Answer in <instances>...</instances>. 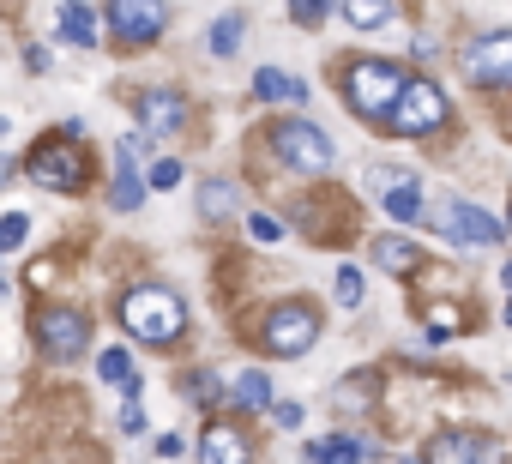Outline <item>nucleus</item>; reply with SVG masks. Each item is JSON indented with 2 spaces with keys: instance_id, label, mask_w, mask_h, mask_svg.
<instances>
[{
  "instance_id": "f257e3e1",
  "label": "nucleus",
  "mask_w": 512,
  "mask_h": 464,
  "mask_svg": "<svg viewBox=\"0 0 512 464\" xmlns=\"http://www.w3.org/2000/svg\"><path fill=\"white\" fill-rule=\"evenodd\" d=\"M115 320L127 326V338H139V344H151V350H169V344L187 338V302H181L175 290H163V284L127 290V296L115 302Z\"/></svg>"
},
{
  "instance_id": "f03ea898",
  "label": "nucleus",
  "mask_w": 512,
  "mask_h": 464,
  "mask_svg": "<svg viewBox=\"0 0 512 464\" xmlns=\"http://www.w3.org/2000/svg\"><path fill=\"white\" fill-rule=\"evenodd\" d=\"M338 91H344V103H350L362 121H386V109H392L398 91H404V67L386 61V55H356V61L338 73Z\"/></svg>"
},
{
  "instance_id": "7ed1b4c3",
  "label": "nucleus",
  "mask_w": 512,
  "mask_h": 464,
  "mask_svg": "<svg viewBox=\"0 0 512 464\" xmlns=\"http://www.w3.org/2000/svg\"><path fill=\"white\" fill-rule=\"evenodd\" d=\"M25 175L37 181V187H49V193H85V181H91V157L79 151V139H37L31 145V157H25Z\"/></svg>"
},
{
  "instance_id": "20e7f679",
  "label": "nucleus",
  "mask_w": 512,
  "mask_h": 464,
  "mask_svg": "<svg viewBox=\"0 0 512 464\" xmlns=\"http://www.w3.org/2000/svg\"><path fill=\"white\" fill-rule=\"evenodd\" d=\"M260 344H266V356H278V362L308 356V350L320 344V308H308V302H278V308L260 320Z\"/></svg>"
},
{
  "instance_id": "39448f33",
  "label": "nucleus",
  "mask_w": 512,
  "mask_h": 464,
  "mask_svg": "<svg viewBox=\"0 0 512 464\" xmlns=\"http://www.w3.org/2000/svg\"><path fill=\"white\" fill-rule=\"evenodd\" d=\"M440 121H446V91L434 79H404L398 103L386 109V133L392 139H428Z\"/></svg>"
},
{
  "instance_id": "423d86ee",
  "label": "nucleus",
  "mask_w": 512,
  "mask_h": 464,
  "mask_svg": "<svg viewBox=\"0 0 512 464\" xmlns=\"http://www.w3.org/2000/svg\"><path fill=\"white\" fill-rule=\"evenodd\" d=\"M103 31L121 49H145L169 31V0H103Z\"/></svg>"
},
{
  "instance_id": "0eeeda50",
  "label": "nucleus",
  "mask_w": 512,
  "mask_h": 464,
  "mask_svg": "<svg viewBox=\"0 0 512 464\" xmlns=\"http://www.w3.org/2000/svg\"><path fill=\"white\" fill-rule=\"evenodd\" d=\"M37 344H43V356H55V362H79V356L91 350V314L73 308V302L37 308Z\"/></svg>"
},
{
  "instance_id": "6e6552de",
  "label": "nucleus",
  "mask_w": 512,
  "mask_h": 464,
  "mask_svg": "<svg viewBox=\"0 0 512 464\" xmlns=\"http://www.w3.org/2000/svg\"><path fill=\"white\" fill-rule=\"evenodd\" d=\"M272 151H278V163L296 169V175H326V169H332V139H326L314 121H278V127H272Z\"/></svg>"
},
{
  "instance_id": "1a4fd4ad",
  "label": "nucleus",
  "mask_w": 512,
  "mask_h": 464,
  "mask_svg": "<svg viewBox=\"0 0 512 464\" xmlns=\"http://www.w3.org/2000/svg\"><path fill=\"white\" fill-rule=\"evenodd\" d=\"M464 73L482 91H512V31H488L464 49Z\"/></svg>"
},
{
  "instance_id": "9d476101",
  "label": "nucleus",
  "mask_w": 512,
  "mask_h": 464,
  "mask_svg": "<svg viewBox=\"0 0 512 464\" xmlns=\"http://www.w3.org/2000/svg\"><path fill=\"white\" fill-rule=\"evenodd\" d=\"M440 229H446V242H458V248H500V236H506V223H494L470 199H440Z\"/></svg>"
},
{
  "instance_id": "9b49d317",
  "label": "nucleus",
  "mask_w": 512,
  "mask_h": 464,
  "mask_svg": "<svg viewBox=\"0 0 512 464\" xmlns=\"http://www.w3.org/2000/svg\"><path fill=\"white\" fill-rule=\"evenodd\" d=\"M139 127H145V139H169V133H181V127H187V97L169 91V85L145 91V97H139Z\"/></svg>"
},
{
  "instance_id": "f8f14e48",
  "label": "nucleus",
  "mask_w": 512,
  "mask_h": 464,
  "mask_svg": "<svg viewBox=\"0 0 512 464\" xmlns=\"http://www.w3.org/2000/svg\"><path fill=\"white\" fill-rule=\"evenodd\" d=\"M139 151H145V139L139 133H127L121 145H115V211H139L145 205V181H139Z\"/></svg>"
},
{
  "instance_id": "ddd939ff",
  "label": "nucleus",
  "mask_w": 512,
  "mask_h": 464,
  "mask_svg": "<svg viewBox=\"0 0 512 464\" xmlns=\"http://www.w3.org/2000/svg\"><path fill=\"white\" fill-rule=\"evenodd\" d=\"M199 464H253V440L229 422H211L199 434Z\"/></svg>"
},
{
  "instance_id": "4468645a",
  "label": "nucleus",
  "mask_w": 512,
  "mask_h": 464,
  "mask_svg": "<svg viewBox=\"0 0 512 464\" xmlns=\"http://www.w3.org/2000/svg\"><path fill=\"white\" fill-rule=\"evenodd\" d=\"M61 37H67L73 49H97V37H103V19L85 7V0H61Z\"/></svg>"
},
{
  "instance_id": "2eb2a0df",
  "label": "nucleus",
  "mask_w": 512,
  "mask_h": 464,
  "mask_svg": "<svg viewBox=\"0 0 512 464\" xmlns=\"http://www.w3.org/2000/svg\"><path fill=\"white\" fill-rule=\"evenodd\" d=\"M223 404H235V410H272V380H266V368H241L235 380H229V398Z\"/></svg>"
},
{
  "instance_id": "dca6fc26",
  "label": "nucleus",
  "mask_w": 512,
  "mask_h": 464,
  "mask_svg": "<svg viewBox=\"0 0 512 464\" xmlns=\"http://www.w3.org/2000/svg\"><path fill=\"white\" fill-rule=\"evenodd\" d=\"M338 13L350 31H386L398 19V0H338Z\"/></svg>"
},
{
  "instance_id": "f3484780",
  "label": "nucleus",
  "mask_w": 512,
  "mask_h": 464,
  "mask_svg": "<svg viewBox=\"0 0 512 464\" xmlns=\"http://www.w3.org/2000/svg\"><path fill=\"white\" fill-rule=\"evenodd\" d=\"M374 266L392 272V278H410V272L422 266V248L404 242V236H380V242H374Z\"/></svg>"
},
{
  "instance_id": "a211bd4d",
  "label": "nucleus",
  "mask_w": 512,
  "mask_h": 464,
  "mask_svg": "<svg viewBox=\"0 0 512 464\" xmlns=\"http://www.w3.org/2000/svg\"><path fill=\"white\" fill-rule=\"evenodd\" d=\"M253 97H260V103H308V85L278 73V67H260V73H253Z\"/></svg>"
},
{
  "instance_id": "6ab92c4d",
  "label": "nucleus",
  "mask_w": 512,
  "mask_h": 464,
  "mask_svg": "<svg viewBox=\"0 0 512 464\" xmlns=\"http://www.w3.org/2000/svg\"><path fill=\"white\" fill-rule=\"evenodd\" d=\"M368 452H380V446H362V440H350V434H326V440L308 446V464H362Z\"/></svg>"
},
{
  "instance_id": "aec40b11",
  "label": "nucleus",
  "mask_w": 512,
  "mask_h": 464,
  "mask_svg": "<svg viewBox=\"0 0 512 464\" xmlns=\"http://www.w3.org/2000/svg\"><path fill=\"white\" fill-rule=\"evenodd\" d=\"M241 43H247V19H241V13H223V19L205 31V49H211L217 61H235V55H241Z\"/></svg>"
},
{
  "instance_id": "412c9836",
  "label": "nucleus",
  "mask_w": 512,
  "mask_h": 464,
  "mask_svg": "<svg viewBox=\"0 0 512 464\" xmlns=\"http://www.w3.org/2000/svg\"><path fill=\"white\" fill-rule=\"evenodd\" d=\"M247 199H241V187L235 181H199V211L211 217V223H223V217H235Z\"/></svg>"
},
{
  "instance_id": "4be33fe9",
  "label": "nucleus",
  "mask_w": 512,
  "mask_h": 464,
  "mask_svg": "<svg viewBox=\"0 0 512 464\" xmlns=\"http://www.w3.org/2000/svg\"><path fill=\"white\" fill-rule=\"evenodd\" d=\"M386 217H398V223H422L428 217V199H422V187L410 175L398 187H386Z\"/></svg>"
},
{
  "instance_id": "5701e85b",
  "label": "nucleus",
  "mask_w": 512,
  "mask_h": 464,
  "mask_svg": "<svg viewBox=\"0 0 512 464\" xmlns=\"http://www.w3.org/2000/svg\"><path fill=\"white\" fill-rule=\"evenodd\" d=\"M476 446H482V434H440L434 440V464H476Z\"/></svg>"
},
{
  "instance_id": "b1692460",
  "label": "nucleus",
  "mask_w": 512,
  "mask_h": 464,
  "mask_svg": "<svg viewBox=\"0 0 512 464\" xmlns=\"http://www.w3.org/2000/svg\"><path fill=\"white\" fill-rule=\"evenodd\" d=\"M181 392H187V404H199V410H211V404H223V380H217L211 368H193V374L181 380Z\"/></svg>"
},
{
  "instance_id": "393cba45",
  "label": "nucleus",
  "mask_w": 512,
  "mask_h": 464,
  "mask_svg": "<svg viewBox=\"0 0 512 464\" xmlns=\"http://www.w3.org/2000/svg\"><path fill=\"white\" fill-rule=\"evenodd\" d=\"M97 380L127 386V380H133V350H103V356H97Z\"/></svg>"
},
{
  "instance_id": "a878e982",
  "label": "nucleus",
  "mask_w": 512,
  "mask_h": 464,
  "mask_svg": "<svg viewBox=\"0 0 512 464\" xmlns=\"http://www.w3.org/2000/svg\"><path fill=\"white\" fill-rule=\"evenodd\" d=\"M374 386H380L374 374H356V380H344V386H338V398H332V404H344V410H368V404H374V398H368Z\"/></svg>"
},
{
  "instance_id": "bb28decb",
  "label": "nucleus",
  "mask_w": 512,
  "mask_h": 464,
  "mask_svg": "<svg viewBox=\"0 0 512 464\" xmlns=\"http://www.w3.org/2000/svg\"><path fill=\"white\" fill-rule=\"evenodd\" d=\"M332 296H338V308H362V272H356V266H338Z\"/></svg>"
},
{
  "instance_id": "cd10ccee",
  "label": "nucleus",
  "mask_w": 512,
  "mask_h": 464,
  "mask_svg": "<svg viewBox=\"0 0 512 464\" xmlns=\"http://www.w3.org/2000/svg\"><path fill=\"white\" fill-rule=\"evenodd\" d=\"M284 7H290V19H296V25H308V31H314V25H326V13L338 7V0H284Z\"/></svg>"
},
{
  "instance_id": "c85d7f7f",
  "label": "nucleus",
  "mask_w": 512,
  "mask_h": 464,
  "mask_svg": "<svg viewBox=\"0 0 512 464\" xmlns=\"http://www.w3.org/2000/svg\"><path fill=\"white\" fill-rule=\"evenodd\" d=\"M25 236H31V217H0V254H13V248H25Z\"/></svg>"
},
{
  "instance_id": "c756f323",
  "label": "nucleus",
  "mask_w": 512,
  "mask_h": 464,
  "mask_svg": "<svg viewBox=\"0 0 512 464\" xmlns=\"http://www.w3.org/2000/svg\"><path fill=\"white\" fill-rule=\"evenodd\" d=\"M247 229H253V242H278V236H284V223H278V217H266V211H253V217H247Z\"/></svg>"
},
{
  "instance_id": "7c9ffc66",
  "label": "nucleus",
  "mask_w": 512,
  "mask_h": 464,
  "mask_svg": "<svg viewBox=\"0 0 512 464\" xmlns=\"http://www.w3.org/2000/svg\"><path fill=\"white\" fill-rule=\"evenodd\" d=\"M175 181H181V163H175V157H163V163L151 169V187H157V193H169Z\"/></svg>"
},
{
  "instance_id": "2f4dec72",
  "label": "nucleus",
  "mask_w": 512,
  "mask_h": 464,
  "mask_svg": "<svg viewBox=\"0 0 512 464\" xmlns=\"http://www.w3.org/2000/svg\"><path fill=\"white\" fill-rule=\"evenodd\" d=\"M49 67H55V61H49V49H43V43H31V49H25V73H49Z\"/></svg>"
},
{
  "instance_id": "473e14b6",
  "label": "nucleus",
  "mask_w": 512,
  "mask_h": 464,
  "mask_svg": "<svg viewBox=\"0 0 512 464\" xmlns=\"http://www.w3.org/2000/svg\"><path fill=\"white\" fill-rule=\"evenodd\" d=\"M398 181H404V169H380V163L368 169V187H380V193H386V187H398Z\"/></svg>"
},
{
  "instance_id": "72a5a7b5",
  "label": "nucleus",
  "mask_w": 512,
  "mask_h": 464,
  "mask_svg": "<svg viewBox=\"0 0 512 464\" xmlns=\"http://www.w3.org/2000/svg\"><path fill=\"white\" fill-rule=\"evenodd\" d=\"M272 422L278 428H302V404H272Z\"/></svg>"
},
{
  "instance_id": "f704fd0d",
  "label": "nucleus",
  "mask_w": 512,
  "mask_h": 464,
  "mask_svg": "<svg viewBox=\"0 0 512 464\" xmlns=\"http://www.w3.org/2000/svg\"><path fill=\"white\" fill-rule=\"evenodd\" d=\"M181 452H187V440H181V434H163V440H157V458H181Z\"/></svg>"
},
{
  "instance_id": "c9c22d12",
  "label": "nucleus",
  "mask_w": 512,
  "mask_h": 464,
  "mask_svg": "<svg viewBox=\"0 0 512 464\" xmlns=\"http://www.w3.org/2000/svg\"><path fill=\"white\" fill-rule=\"evenodd\" d=\"M7 181H13V157H7V151H0V187H7Z\"/></svg>"
},
{
  "instance_id": "e433bc0d",
  "label": "nucleus",
  "mask_w": 512,
  "mask_h": 464,
  "mask_svg": "<svg viewBox=\"0 0 512 464\" xmlns=\"http://www.w3.org/2000/svg\"><path fill=\"white\" fill-rule=\"evenodd\" d=\"M404 464H434V458H404Z\"/></svg>"
},
{
  "instance_id": "4c0bfd02",
  "label": "nucleus",
  "mask_w": 512,
  "mask_h": 464,
  "mask_svg": "<svg viewBox=\"0 0 512 464\" xmlns=\"http://www.w3.org/2000/svg\"><path fill=\"white\" fill-rule=\"evenodd\" d=\"M0 296H7V272H0Z\"/></svg>"
},
{
  "instance_id": "58836bf2",
  "label": "nucleus",
  "mask_w": 512,
  "mask_h": 464,
  "mask_svg": "<svg viewBox=\"0 0 512 464\" xmlns=\"http://www.w3.org/2000/svg\"><path fill=\"white\" fill-rule=\"evenodd\" d=\"M506 284H512V260H506Z\"/></svg>"
},
{
  "instance_id": "ea45409f",
  "label": "nucleus",
  "mask_w": 512,
  "mask_h": 464,
  "mask_svg": "<svg viewBox=\"0 0 512 464\" xmlns=\"http://www.w3.org/2000/svg\"><path fill=\"white\" fill-rule=\"evenodd\" d=\"M506 326H512V302H506Z\"/></svg>"
},
{
  "instance_id": "a19ab883",
  "label": "nucleus",
  "mask_w": 512,
  "mask_h": 464,
  "mask_svg": "<svg viewBox=\"0 0 512 464\" xmlns=\"http://www.w3.org/2000/svg\"><path fill=\"white\" fill-rule=\"evenodd\" d=\"M506 229H512V205H506Z\"/></svg>"
}]
</instances>
